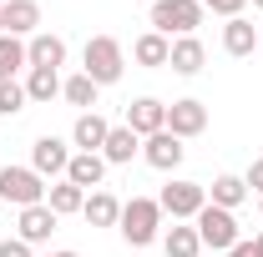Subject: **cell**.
I'll list each match as a JSON object with an SVG mask.
<instances>
[{"label":"cell","mask_w":263,"mask_h":257,"mask_svg":"<svg viewBox=\"0 0 263 257\" xmlns=\"http://www.w3.org/2000/svg\"><path fill=\"white\" fill-rule=\"evenodd\" d=\"M117 232H122L127 247H152L162 237V207H157V197H132V202H122Z\"/></svg>","instance_id":"obj_1"},{"label":"cell","mask_w":263,"mask_h":257,"mask_svg":"<svg viewBox=\"0 0 263 257\" xmlns=\"http://www.w3.org/2000/svg\"><path fill=\"white\" fill-rule=\"evenodd\" d=\"M81 76H91L97 86H117L127 76V51L117 35H91L81 51Z\"/></svg>","instance_id":"obj_2"},{"label":"cell","mask_w":263,"mask_h":257,"mask_svg":"<svg viewBox=\"0 0 263 257\" xmlns=\"http://www.w3.org/2000/svg\"><path fill=\"white\" fill-rule=\"evenodd\" d=\"M202 0H157L152 5V31L167 35V40H177V35H193L202 26Z\"/></svg>","instance_id":"obj_3"},{"label":"cell","mask_w":263,"mask_h":257,"mask_svg":"<svg viewBox=\"0 0 263 257\" xmlns=\"http://www.w3.org/2000/svg\"><path fill=\"white\" fill-rule=\"evenodd\" d=\"M157 207H162V217H172V222H193L197 212L208 207V187L202 182H187V177H172L162 187V197H157Z\"/></svg>","instance_id":"obj_4"},{"label":"cell","mask_w":263,"mask_h":257,"mask_svg":"<svg viewBox=\"0 0 263 257\" xmlns=\"http://www.w3.org/2000/svg\"><path fill=\"white\" fill-rule=\"evenodd\" d=\"M193 227H197V237H202V247H208V252H228L233 242L243 237V232H238V217L223 212V207H213V202L193 217Z\"/></svg>","instance_id":"obj_5"},{"label":"cell","mask_w":263,"mask_h":257,"mask_svg":"<svg viewBox=\"0 0 263 257\" xmlns=\"http://www.w3.org/2000/svg\"><path fill=\"white\" fill-rule=\"evenodd\" d=\"M0 202H15V207L46 202V177L31 166H0Z\"/></svg>","instance_id":"obj_6"},{"label":"cell","mask_w":263,"mask_h":257,"mask_svg":"<svg viewBox=\"0 0 263 257\" xmlns=\"http://www.w3.org/2000/svg\"><path fill=\"white\" fill-rule=\"evenodd\" d=\"M71 141L66 136H35L31 146V172H41V177H66V166H71Z\"/></svg>","instance_id":"obj_7"},{"label":"cell","mask_w":263,"mask_h":257,"mask_svg":"<svg viewBox=\"0 0 263 257\" xmlns=\"http://www.w3.org/2000/svg\"><path fill=\"white\" fill-rule=\"evenodd\" d=\"M167 131H172L177 141H187V136H202V131H208V106H202L197 96L172 101V106H167Z\"/></svg>","instance_id":"obj_8"},{"label":"cell","mask_w":263,"mask_h":257,"mask_svg":"<svg viewBox=\"0 0 263 257\" xmlns=\"http://www.w3.org/2000/svg\"><path fill=\"white\" fill-rule=\"evenodd\" d=\"M56 222H61V217H56L46 202H35V207H21V217H15V237H21V242H31V247H41V242H51Z\"/></svg>","instance_id":"obj_9"},{"label":"cell","mask_w":263,"mask_h":257,"mask_svg":"<svg viewBox=\"0 0 263 257\" xmlns=\"http://www.w3.org/2000/svg\"><path fill=\"white\" fill-rule=\"evenodd\" d=\"M127 126L147 141V136H157V131H167V101H157V96H137L127 106Z\"/></svg>","instance_id":"obj_10"},{"label":"cell","mask_w":263,"mask_h":257,"mask_svg":"<svg viewBox=\"0 0 263 257\" xmlns=\"http://www.w3.org/2000/svg\"><path fill=\"white\" fill-rule=\"evenodd\" d=\"M182 157H187V146H182L172 131H157V136H147V141H142V161H147V166H157V172H177Z\"/></svg>","instance_id":"obj_11"},{"label":"cell","mask_w":263,"mask_h":257,"mask_svg":"<svg viewBox=\"0 0 263 257\" xmlns=\"http://www.w3.org/2000/svg\"><path fill=\"white\" fill-rule=\"evenodd\" d=\"M26 61L41 66V71H61L66 66V40L51 35V31H35L31 40H26Z\"/></svg>","instance_id":"obj_12"},{"label":"cell","mask_w":263,"mask_h":257,"mask_svg":"<svg viewBox=\"0 0 263 257\" xmlns=\"http://www.w3.org/2000/svg\"><path fill=\"white\" fill-rule=\"evenodd\" d=\"M106 131H111V121H106L101 111H81L76 126H71V146H76V152H101V146H106Z\"/></svg>","instance_id":"obj_13"},{"label":"cell","mask_w":263,"mask_h":257,"mask_svg":"<svg viewBox=\"0 0 263 257\" xmlns=\"http://www.w3.org/2000/svg\"><path fill=\"white\" fill-rule=\"evenodd\" d=\"M0 15H5V35H26V40H31V35L41 31V5H35V0H5Z\"/></svg>","instance_id":"obj_14"},{"label":"cell","mask_w":263,"mask_h":257,"mask_svg":"<svg viewBox=\"0 0 263 257\" xmlns=\"http://www.w3.org/2000/svg\"><path fill=\"white\" fill-rule=\"evenodd\" d=\"M223 51H228L233 61L253 56V51H258V26H253V20H243V15L223 20Z\"/></svg>","instance_id":"obj_15"},{"label":"cell","mask_w":263,"mask_h":257,"mask_svg":"<svg viewBox=\"0 0 263 257\" xmlns=\"http://www.w3.org/2000/svg\"><path fill=\"white\" fill-rule=\"evenodd\" d=\"M137 152H142V136H137V131H132L127 121H122V126H111V131H106L101 161H106V166H127V161L137 157Z\"/></svg>","instance_id":"obj_16"},{"label":"cell","mask_w":263,"mask_h":257,"mask_svg":"<svg viewBox=\"0 0 263 257\" xmlns=\"http://www.w3.org/2000/svg\"><path fill=\"white\" fill-rule=\"evenodd\" d=\"M81 217H86L91 227H117V222H122V197L106 192V187L86 192V207H81Z\"/></svg>","instance_id":"obj_17"},{"label":"cell","mask_w":263,"mask_h":257,"mask_svg":"<svg viewBox=\"0 0 263 257\" xmlns=\"http://www.w3.org/2000/svg\"><path fill=\"white\" fill-rule=\"evenodd\" d=\"M101 177H106V161H101V152H76V157H71V166H66V182H76L81 192H97Z\"/></svg>","instance_id":"obj_18"},{"label":"cell","mask_w":263,"mask_h":257,"mask_svg":"<svg viewBox=\"0 0 263 257\" xmlns=\"http://www.w3.org/2000/svg\"><path fill=\"white\" fill-rule=\"evenodd\" d=\"M167 56H172V40H167V35H157V31H142L137 40H132V61L147 66V71H162Z\"/></svg>","instance_id":"obj_19"},{"label":"cell","mask_w":263,"mask_h":257,"mask_svg":"<svg viewBox=\"0 0 263 257\" xmlns=\"http://www.w3.org/2000/svg\"><path fill=\"white\" fill-rule=\"evenodd\" d=\"M202 61H208V46H202L197 35H177V40H172L167 66H172L177 76H197V71H202Z\"/></svg>","instance_id":"obj_20"},{"label":"cell","mask_w":263,"mask_h":257,"mask_svg":"<svg viewBox=\"0 0 263 257\" xmlns=\"http://www.w3.org/2000/svg\"><path fill=\"white\" fill-rule=\"evenodd\" d=\"M208 202H213V207H223V212H238V207L248 202V182H243V177H233V172H223V177H213Z\"/></svg>","instance_id":"obj_21"},{"label":"cell","mask_w":263,"mask_h":257,"mask_svg":"<svg viewBox=\"0 0 263 257\" xmlns=\"http://www.w3.org/2000/svg\"><path fill=\"white\" fill-rule=\"evenodd\" d=\"M46 207H51V212H56V217H71V212H81V207H86V192H81V187H76V182H51V187H46Z\"/></svg>","instance_id":"obj_22"},{"label":"cell","mask_w":263,"mask_h":257,"mask_svg":"<svg viewBox=\"0 0 263 257\" xmlns=\"http://www.w3.org/2000/svg\"><path fill=\"white\" fill-rule=\"evenodd\" d=\"M162 252L167 257H202V237H197V227L187 222H172L162 237Z\"/></svg>","instance_id":"obj_23"},{"label":"cell","mask_w":263,"mask_h":257,"mask_svg":"<svg viewBox=\"0 0 263 257\" xmlns=\"http://www.w3.org/2000/svg\"><path fill=\"white\" fill-rule=\"evenodd\" d=\"M61 96L76 106V111H97V96H101V86L91 81V76H71V81H61Z\"/></svg>","instance_id":"obj_24"},{"label":"cell","mask_w":263,"mask_h":257,"mask_svg":"<svg viewBox=\"0 0 263 257\" xmlns=\"http://www.w3.org/2000/svg\"><path fill=\"white\" fill-rule=\"evenodd\" d=\"M26 96H31V101H56V96H61V71H41V66H31V71H26Z\"/></svg>","instance_id":"obj_25"},{"label":"cell","mask_w":263,"mask_h":257,"mask_svg":"<svg viewBox=\"0 0 263 257\" xmlns=\"http://www.w3.org/2000/svg\"><path fill=\"white\" fill-rule=\"evenodd\" d=\"M21 66H31L26 61V40L21 35H0V81H15Z\"/></svg>","instance_id":"obj_26"},{"label":"cell","mask_w":263,"mask_h":257,"mask_svg":"<svg viewBox=\"0 0 263 257\" xmlns=\"http://www.w3.org/2000/svg\"><path fill=\"white\" fill-rule=\"evenodd\" d=\"M26 81H0V116H21L26 111Z\"/></svg>","instance_id":"obj_27"},{"label":"cell","mask_w":263,"mask_h":257,"mask_svg":"<svg viewBox=\"0 0 263 257\" xmlns=\"http://www.w3.org/2000/svg\"><path fill=\"white\" fill-rule=\"evenodd\" d=\"M243 5H248V0H208V10H213V15H223V20L243 15Z\"/></svg>","instance_id":"obj_28"},{"label":"cell","mask_w":263,"mask_h":257,"mask_svg":"<svg viewBox=\"0 0 263 257\" xmlns=\"http://www.w3.org/2000/svg\"><path fill=\"white\" fill-rule=\"evenodd\" d=\"M0 257H35V247L21 242V237H5V242H0Z\"/></svg>","instance_id":"obj_29"},{"label":"cell","mask_w":263,"mask_h":257,"mask_svg":"<svg viewBox=\"0 0 263 257\" xmlns=\"http://www.w3.org/2000/svg\"><path fill=\"white\" fill-rule=\"evenodd\" d=\"M243 182H248V192H258V197H263V157L248 166V177H243Z\"/></svg>","instance_id":"obj_30"},{"label":"cell","mask_w":263,"mask_h":257,"mask_svg":"<svg viewBox=\"0 0 263 257\" xmlns=\"http://www.w3.org/2000/svg\"><path fill=\"white\" fill-rule=\"evenodd\" d=\"M228 257H258V247H253L248 237H238V242H233V247H228Z\"/></svg>","instance_id":"obj_31"},{"label":"cell","mask_w":263,"mask_h":257,"mask_svg":"<svg viewBox=\"0 0 263 257\" xmlns=\"http://www.w3.org/2000/svg\"><path fill=\"white\" fill-rule=\"evenodd\" d=\"M46 257H81V252H71V247H61V252H46Z\"/></svg>","instance_id":"obj_32"},{"label":"cell","mask_w":263,"mask_h":257,"mask_svg":"<svg viewBox=\"0 0 263 257\" xmlns=\"http://www.w3.org/2000/svg\"><path fill=\"white\" fill-rule=\"evenodd\" d=\"M253 247H258V257H263V232H258V237H253Z\"/></svg>","instance_id":"obj_33"},{"label":"cell","mask_w":263,"mask_h":257,"mask_svg":"<svg viewBox=\"0 0 263 257\" xmlns=\"http://www.w3.org/2000/svg\"><path fill=\"white\" fill-rule=\"evenodd\" d=\"M0 35H5V15H0Z\"/></svg>","instance_id":"obj_34"},{"label":"cell","mask_w":263,"mask_h":257,"mask_svg":"<svg viewBox=\"0 0 263 257\" xmlns=\"http://www.w3.org/2000/svg\"><path fill=\"white\" fill-rule=\"evenodd\" d=\"M258 217H263V197H258Z\"/></svg>","instance_id":"obj_35"},{"label":"cell","mask_w":263,"mask_h":257,"mask_svg":"<svg viewBox=\"0 0 263 257\" xmlns=\"http://www.w3.org/2000/svg\"><path fill=\"white\" fill-rule=\"evenodd\" d=\"M253 5H258V10H263V0H253Z\"/></svg>","instance_id":"obj_36"},{"label":"cell","mask_w":263,"mask_h":257,"mask_svg":"<svg viewBox=\"0 0 263 257\" xmlns=\"http://www.w3.org/2000/svg\"><path fill=\"white\" fill-rule=\"evenodd\" d=\"M258 46H263V31H258Z\"/></svg>","instance_id":"obj_37"},{"label":"cell","mask_w":263,"mask_h":257,"mask_svg":"<svg viewBox=\"0 0 263 257\" xmlns=\"http://www.w3.org/2000/svg\"><path fill=\"white\" fill-rule=\"evenodd\" d=\"M147 5H157V0H147Z\"/></svg>","instance_id":"obj_38"},{"label":"cell","mask_w":263,"mask_h":257,"mask_svg":"<svg viewBox=\"0 0 263 257\" xmlns=\"http://www.w3.org/2000/svg\"><path fill=\"white\" fill-rule=\"evenodd\" d=\"M202 257H213V252H202Z\"/></svg>","instance_id":"obj_39"},{"label":"cell","mask_w":263,"mask_h":257,"mask_svg":"<svg viewBox=\"0 0 263 257\" xmlns=\"http://www.w3.org/2000/svg\"><path fill=\"white\" fill-rule=\"evenodd\" d=\"M0 5H5V0H0Z\"/></svg>","instance_id":"obj_40"},{"label":"cell","mask_w":263,"mask_h":257,"mask_svg":"<svg viewBox=\"0 0 263 257\" xmlns=\"http://www.w3.org/2000/svg\"><path fill=\"white\" fill-rule=\"evenodd\" d=\"M202 5H208V0H202Z\"/></svg>","instance_id":"obj_41"}]
</instances>
